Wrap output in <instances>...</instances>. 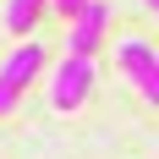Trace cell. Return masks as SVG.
Wrapping results in <instances>:
<instances>
[{"label":"cell","mask_w":159,"mask_h":159,"mask_svg":"<svg viewBox=\"0 0 159 159\" xmlns=\"http://www.w3.org/2000/svg\"><path fill=\"white\" fill-rule=\"evenodd\" d=\"M93 88V55H66L55 66V82H49V104L55 110H77Z\"/></svg>","instance_id":"1"},{"label":"cell","mask_w":159,"mask_h":159,"mask_svg":"<svg viewBox=\"0 0 159 159\" xmlns=\"http://www.w3.org/2000/svg\"><path fill=\"white\" fill-rule=\"evenodd\" d=\"M121 71L143 88L148 104H159V49H148L143 39H126L121 44Z\"/></svg>","instance_id":"2"},{"label":"cell","mask_w":159,"mask_h":159,"mask_svg":"<svg viewBox=\"0 0 159 159\" xmlns=\"http://www.w3.org/2000/svg\"><path fill=\"white\" fill-rule=\"evenodd\" d=\"M104 22H110V6L104 0H82V11L71 16V33H66L71 55H93V44L104 39Z\"/></svg>","instance_id":"3"},{"label":"cell","mask_w":159,"mask_h":159,"mask_svg":"<svg viewBox=\"0 0 159 159\" xmlns=\"http://www.w3.org/2000/svg\"><path fill=\"white\" fill-rule=\"evenodd\" d=\"M39 71H44V44H16L11 55H6V66H0V82H6V88H16V93H28V82L39 77Z\"/></svg>","instance_id":"4"},{"label":"cell","mask_w":159,"mask_h":159,"mask_svg":"<svg viewBox=\"0 0 159 159\" xmlns=\"http://www.w3.org/2000/svg\"><path fill=\"white\" fill-rule=\"evenodd\" d=\"M49 0H6V33H16V39H28L33 28H39V16H44Z\"/></svg>","instance_id":"5"},{"label":"cell","mask_w":159,"mask_h":159,"mask_svg":"<svg viewBox=\"0 0 159 159\" xmlns=\"http://www.w3.org/2000/svg\"><path fill=\"white\" fill-rule=\"evenodd\" d=\"M16 99H22V93H16V88H6V82H0V115H11V110H16Z\"/></svg>","instance_id":"6"},{"label":"cell","mask_w":159,"mask_h":159,"mask_svg":"<svg viewBox=\"0 0 159 159\" xmlns=\"http://www.w3.org/2000/svg\"><path fill=\"white\" fill-rule=\"evenodd\" d=\"M55 11H66V16H77V11H82V0H55Z\"/></svg>","instance_id":"7"},{"label":"cell","mask_w":159,"mask_h":159,"mask_svg":"<svg viewBox=\"0 0 159 159\" xmlns=\"http://www.w3.org/2000/svg\"><path fill=\"white\" fill-rule=\"evenodd\" d=\"M148 11H159V0H148Z\"/></svg>","instance_id":"8"}]
</instances>
